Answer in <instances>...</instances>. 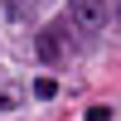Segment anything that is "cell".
Returning <instances> with one entry per match:
<instances>
[{"label": "cell", "mask_w": 121, "mask_h": 121, "mask_svg": "<svg viewBox=\"0 0 121 121\" xmlns=\"http://www.w3.org/2000/svg\"><path fill=\"white\" fill-rule=\"evenodd\" d=\"M63 29L92 39L107 29V0H68V15H63Z\"/></svg>", "instance_id": "cell-1"}, {"label": "cell", "mask_w": 121, "mask_h": 121, "mask_svg": "<svg viewBox=\"0 0 121 121\" xmlns=\"http://www.w3.org/2000/svg\"><path fill=\"white\" fill-rule=\"evenodd\" d=\"M34 48H39V58H44V63H63V58L73 53V39H68L63 24H53V29H39Z\"/></svg>", "instance_id": "cell-2"}, {"label": "cell", "mask_w": 121, "mask_h": 121, "mask_svg": "<svg viewBox=\"0 0 121 121\" xmlns=\"http://www.w3.org/2000/svg\"><path fill=\"white\" fill-rule=\"evenodd\" d=\"M34 97H58V82L53 78H34Z\"/></svg>", "instance_id": "cell-3"}, {"label": "cell", "mask_w": 121, "mask_h": 121, "mask_svg": "<svg viewBox=\"0 0 121 121\" xmlns=\"http://www.w3.org/2000/svg\"><path fill=\"white\" fill-rule=\"evenodd\" d=\"M87 121H112V112L107 107H87Z\"/></svg>", "instance_id": "cell-4"}, {"label": "cell", "mask_w": 121, "mask_h": 121, "mask_svg": "<svg viewBox=\"0 0 121 121\" xmlns=\"http://www.w3.org/2000/svg\"><path fill=\"white\" fill-rule=\"evenodd\" d=\"M15 107V92H0V112H10Z\"/></svg>", "instance_id": "cell-5"}]
</instances>
